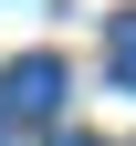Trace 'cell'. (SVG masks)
I'll use <instances>...</instances> for the list:
<instances>
[{"label":"cell","mask_w":136,"mask_h":146,"mask_svg":"<svg viewBox=\"0 0 136 146\" xmlns=\"http://www.w3.org/2000/svg\"><path fill=\"white\" fill-rule=\"evenodd\" d=\"M105 63H115V84H126V94H136V11H126V21H115V31H105Z\"/></svg>","instance_id":"obj_2"},{"label":"cell","mask_w":136,"mask_h":146,"mask_svg":"<svg viewBox=\"0 0 136 146\" xmlns=\"http://www.w3.org/2000/svg\"><path fill=\"white\" fill-rule=\"evenodd\" d=\"M52 104H63V63H52V52H21V63L0 73V115H21V125H42Z\"/></svg>","instance_id":"obj_1"}]
</instances>
